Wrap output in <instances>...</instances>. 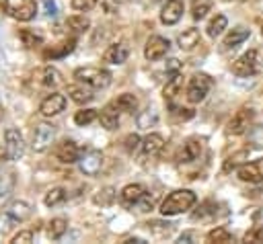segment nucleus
Instances as JSON below:
<instances>
[{
  "instance_id": "1",
  "label": "nucleus",
  "mask_w": 263,
  "mask_h": 244,
  "mask_svg": "<svg viewBox=\"0 0 263 244\" xmlns=\"http://www.w3.org/2000/svg\"><path fill=\"white\" fill-rule=\"evenodd\" d=\"M197 197L193 191L189 189H179V191H173L162 203H160V213L166 217V215H179L187 209H191L195 205Z\"/></svg>"
},
{
  "instance_id": "2",
  "label": "nucleus",
  "mask_w": 263,
  "mask_h": 244,
  "mask_svg": "<svg viewBox=\"0 0 263 244\" xmlns=\"http://www.w3.org/2000/svg\"><path fill=\"white\" fill-rule=\"evenodd\" d=\"M29 215H31V205L27 201H14V203H10L4 209L2 217H0V232H10L14 226L23 223Z\"/></svg>"
},
{
  "instance_id": "3",
  "label": "nucleus",
  "mask_w": 263,
  "mask_h": 244,
  "mask_svg": "<svg viewBox=\"0 0 263 244\" xmlns=\"http://www.w3.org/2000/svg\"><path fill=\"white\" fill-rule=\"evenodd\" d=\"M74 78L78 82H84L88 84L90 88H107L109 82H111V74L103 68H97V66H84V68H78L74 72Z\"/></svg>"
},
{
  "instance_id": "4",
  "label": "nucleus",
  "mask_w": 263,
  "mask_h": 244,
  "mask_svg": "<svg viewBox=\"0 0 263 244\" xmlns=\"http://www.w3.org/2000/svg\"><path fill=\"white\" fill-rule=\"evenodd\" d=\"M2 8L8 16L23 21V23L35 18V14H37V2L35 0H4Z\"/></svg>"
},
{
  "instance_id": "5",
  "label": "nucleus",
  "mask_w": 263,
  "mask_h": 244,
  "mask_svg": "<svg viewBox=\"0 0 263 244\" xmlns=\"http://www.w3.org/2000/svg\"><path fill=\"white\" fill-rule=\"evenodd\" d=\"M25 154V139H23V133L14 127H8L4 131V156L6 160L14 162L18 158H23Z\"/></svg>"
},
{
  "instance_id": "6",
  "label": "nucleus",
  "mask_w": 263,
  "mask_h": 244,
  "mask_svg": "<svg viewBox=\"0 0 263 244\" xmlns=\"http://www.w3.org/2000/svg\"><path fill=\"white\" fill-rule=\"evenodd\" d=\"M259 68H261V64H259V53H257L255 49L245 51V53L232 64V72H234L236 76H240V78H247V76L257 74Z\"/></svg>"
},
{
  "instance_id": "7",
  "label": "nucleus",
  "mask_w": 263,
  "mask_h": 244,
  "mask_svg": "<svg viewBox=\"0 0 263 244\" xmlns=\"http://www.w3.org/2000/svg\"><path fill=\"white\" fill-rule=\"evenodd\" d=\"M212 84L214 82H212V78L208 74H195L189 80V86H187V98H189V103H201L208 96Z\"/></svg>"
},
{
  "instance_id": "8",
  "label": "nucleus",
  "mask_w": 263,
  "mask_h": 244,
  "mask_svg": "<svg viewBox=\"0 0 263 244\" xmlns=\"http://www.w3.org/2000/svg\"><path fill=\"white\" fill-rule=\"evenodd\" d=\"M253 117H255V111H253L251 107H242V109L236 111L234 117L228 121L226 133H228V135H240V133H245V131L251 127Z\"/></svg>"
},
{
  "instance_id": "9",
  "label": "nucleus",
  "mask_w": 263,
  "mask_h": 244,
  "mask_svg": "<svg viewBox=\"0 0 263 244\" xmlns=\"http://www.w3.org/2000/svg\"><path fill=\"white\" fill-rule=\"evenodd\" d=\"M168 47H171L168 39H164V37H160V35H152V37L146 41V45H144V57H146L148 62H156V59H160V57L166 55Z\"/></svg>"
},
{
  "instance_id": "10",
  "label": "nucleus",
  "mask_w": 263,
  "mask_h": 244,
  "mask_svg": "<svg viewBox=\"0 0 263 244\" xmlns=\"http://www.w3.org/2000/svg\"><path fill=\"white\" fill-rule=\"evenodd\" d=\"M53 125L49 123H39L35 127V133H33V150L35 152H45L51 141H53Z\"/></svg>"
},
{
  "instance_id": "11",
  "label": "nucleus",
  "mask_w": 263,
  "mask_h": 244,
  "mask_svg": "<svg viewBox=\"0 0 263 244\" xmlns=\"http://www.w3.org/2000/svg\"><path fill=\"white\" fill-rule=\"evenodd\" d=\"M66 109V96L60 94V92H53L49 96H45L39 105V113L43 117H53V115H60L62 111Z\"/></svg>"
},
{
  "instance_id": "12",
  "label": "nucleus",
  "mask_w": 263,
  "mask_h": 244,
  "mask_svg": "<svg viewBox=\"0 0 263 244\" xmlns=\"http://www.w3.org/2000/svg\"><path fill=\"white\" fill-rule=\"evenodd\" d=\"M238 178L245 182H261L263 180V158L242 164L238 168Z\"/></svg>"
},
{
  "instance_id": "13",
  "label": "nucleus",
  "mask_w": 263,
  "mask_h": 244,
  "mask_svg": "<svg viewBox=\"0 0 263 244\" xmlns=\"http://www.w3.org/2000/svg\"><path fill=\"white\" fill-rule=\"evenodd\" d=\"M55 158H58L60 162H64V164H74V162L80 160V148H78L74 141L64 139V141H60L58 148H55Z\"/></svg>"
},
{
  "instance_id": "14",
  "label": "nucleus",
  "mask_w": 263,
  "mask_h": 244,
  "mask_svg": "<svg viewBox=\"0 0 263 244\" xmlns=\"http://www.w3.org/2000/svg\"><path fill=\"white\" fill-rule=\"evenodd\" d=\"M78 164H80V170L84 172V174H97L99 170H101V166H103V154L99 152V150H88L84 156H80V160H78Z\"/></svg>"
},
{
  "instance_id": "15",
  "label": "nucleus",
  "mask_w": 263,
  "mask_h": 244,
  "mask_svg": "<svg viewBox=\"0 0 263 244\" xmlns=\"http://www.w3.org/2000/svg\"><path fill=\"white\" fill-rule=\"evenodd\" d=\"M183 16V2L181 0H166V4L160 10V21L164 25H175Z\"/></svg>"
},
{
  "instance_id": "16",
  "label": "nucleus",
  "mask_w": 263,
  "mask_h": 244,
  "mask_svg": "<svg viewBox=\"0 0 263 244\" xmlns=\"http://www.w3.org/2000/svg\"><path fill=\"white\" fill-rule=\"evenodd\" d=\"M127 55H129V47L125 45V43H113V45H109L107 49H105V53H103V59L107 62V64H123L125 59H127Z\"/></svg>"
},
{
  "instance_id": "17",
  "label": "nucleus",
  "mask_w": 263,
  "mask_h": 244,
  "mask_svg": "<svg viewBox=\"0 0 263 244\" xmlns=\"http://www.w3.org/2000/svg\"><path fill=\"white\" fill-rule=\"evenodd\" d=\"M162 150H164V137H162L160 133H150V135H146V137L142 139V152H144V156L154 158V156H158Z\"/></svg>"
},
{
  "instance_id": "18",
  "label": "nucleus",
  "mask_w": 263,
  "mask_h": 244,
  "mask_svg": "<svg viewBox=\"0 0 263 244\" xmlns=\"http://www.w3.org/2000/svg\"><path fill=\"white\" fill-rule=\"evenodd\" d=\"M68 94H70V98L74 100V103H78V105H84V103H90L92 100V90H90V86L88 84H84V82H78V84H70L68 86Z\"/></svg>"
},
{
  "instance_id": "19",
  "label": "nucleus",
  "mask_w": 263,
  "mask_h": 244,
  "mask_svg": "<svg viewBox=\"0 0 263 244\" xmlns=\"http://www.w3.org/2000/svg\"><path fill=\"white\" fill-rule=\"evenodd\" d=\"M201 150H203L201 139H195V137L187 139L183 150H181V162H195L201 156Z\"/></svg>"
},
{
  "instance_id": "20",
  "label": "nucleus",
  "mask_w": 263,
  "mask_h": 244,
  "mask_svg": "<svg viewBox=\"0 0 263 244\" xmlns=\"http://www.w3.org/2000/svg\"><path fill=\"white\" fill-rule=\"evenodd\" d=\"M146 195V189L142 187V185H138V182H134V185H125L123 189H121V201L125 203V205H134V203H140V199Z\"/></svg>"
},
{
  "instance_id": "21",
  "label": "nucleus",
  "mask_w": 263,
  "mask_h": 244,
  "mask_svg": "<svg viewBox=\"0 0 263 244\" xmlns=\"http://www.w3.org/2000/svg\"><path fill=\"white\" fill-rule=\"evenodd\" d=\"M99 121H101V125H103L105 129H117V125H119V109L115 107V103H113V105H107V107L101 111Z\"/></svg>"
},
{
  "instance_id": "22",
  "label": "nucleus",
  "mask_w": 263,
  "mask_h": 244,
  "mask_svg": "<svg viewBox=\"0 0 263 244\" xmlns=\"http://www.w3.org/2000/svg\"><path fill=\"white\" fill-rule=\"evenodd\" d=\"M245 39H249V29H245V27H234V29L224 37L222 47H224V49H234V47L240 45Z\"/></svg>"
},
{
  "instance_id": "23",
  "label": "nucleus",
  "mask_w": 263,
  "mask_h": 244,
  "mask_svg": "<svg viewBox=\"0 0 263 244\" xmlns=\"http://www.w3.org/2000/svg\"><path fill=\"white\" fill-rule=\"evenodd\" d=\"M177 41H179V47H181V49L191 51V49L199 43V31H197V29H193V27H191V29H185V31L179 35V39H177Z\"/></svg>"
},
{
  "instance_id": "24",
  "label": "nucleus",
  "mask_w": 263,
  "mask_h": 244,
  "mask_svg": "<svg viewBox=\"0 0 263 244\" xmlns=\"http://www.w3.org/2000/svg\"><path fill=\"white\" fill-rule=\"evenodd\" d=\"M37 80L43 86H58L60 84V72L53 66H45V68H41L37 72Z\"/></svg>"
},
{
  "instance_id": "25",
  "label": "nucleus",
  "mask_w": 263,
  "mask_h": 244,
  "mask_svg": "<svg viewBox=\"0 0 263 244\" xmlns=\"http://www.w3.org/2000/svg\"><path fill=\"white\" fill-rule=\"evenodd\" d=\"M12 189H14V172L8 170V172L0 174V205L10 197Z\"/></svg>"
},
{
  "instance_id": "26",
  "label": "nucleus",
  "mask_w": 263,
  "mask_h": 244,
  "mask_svg": "<svg viewBox=\"0 0 263 244\" xmlns=\"http://www.w3.org/2000/svg\"><path fill=\"white\" fill-rule=\"evenodd\" d=\"M68 230V221L62 219V217H53L49 223H47V236L51 240H60Z\"/></svg>"
},
{
  "instance_id": "27",
  "label": "nucleus",
  "mask_w": 263,
  "mask_h": 244,
  "mask_svg": "<svg viewBox=\"0 0 263 244\" xmlns=\"http://www.w3.org/2000/svg\"><path fill=\"white\" fill-rule=\"evenodd\" d=\"M21 41L27 45V47H35V45H41L43 43V33L41 31H35V29H23L18 33Z\"/></svg>"
},
{
  "instance_id": "28",
  "label": "nucleus",
  "mask_w": 263,
  "mask_h": 244,
  "mask_svg": "<svg viewBox=\"0 0 263 244\" xmlns=\"http://www.w3.org/2000/svg\"><path fill=\"white\" fill-rule=\"evenodd\" d=\"M181 88H183V78H181V74L171 76V78L166 80V86H164V98H166V100H173V98L181 92Z\"/></svg>"
},
{
  "instance_id": "29",
  "label": "nucleus",
  "mask_w": 263,
  "mask_h": 244,
  "mask_svg": "<svg viewBox=\"0 0 263 244\" xmlns=\"http://www.w3.org/2000/svg\"><path fill=\"white\" fill-rule=\"evenodd\" d=\"M64 201H66V191H64L62 187L49 189V191L45 193V197H43V203H45L47 207H55V205H60V203H64Z\"/></svg>"
},
{
  "instance_id": "30",
  "label": "nucleus",
  "mask_w": 263,
  "mask_h": 244,
  "mask_svg": "<svg viewBox=\"0 0 263 244\" xmlns=\"http://www.w3.org/2000/svg\"><path fill=\"white\" fill-rule=\"evenodd\" d=\"M226 25H228V21H226V16L224 14H216L210 23H208V27H205V31H208V35L210 37H218L224 29H226Z\"/></svg>"
},
{
  "instance_id": "31",
  "label": "nucleus",
  "mask_w": 263,
  "mask_h": 244,
  "mask_svg": "<svg viewBox=\"0 0 263 244\" xmlns=\"http://www.w3.org/2000/svg\"><path fill=\"white\" fill-rule=\"evenodd\" d=\"M136 105H138V98H136L134 94H129V92H125V94H121V96L115 98V107H117L119 111L134 113V111H136Z\"/></svg>"
},
{
  "instance_id": "32",
  "label": "nucleus",
  "mask_w": 263,
  "mask_h": 244,
  "mask_svg": "<svg viewBox=\"0 0 263 244\" xmlns=\"http://www.w3.org/2000/svg\"><path fill=\"white\" fill-rule=\"evenodd\" d=\"M216 209H218V205L214 201H205L197 207V211H193V219H208V217L216 215Z\"/></svg>"
},
{
  "instance_id": "33",
  "label": "nucleus",
  "mask_w": 263,
  "mask_h": 244,
  "mask_svg": "<svg viewBox=\"0 0 263 244\" xmlns=\"http://www.w3.org/2000/svg\"><path fill=\"white\" fill-rule=\"evenodd\" d=\"M95 119H97V111L95 109H82V111H76V115H74V123L80 125V127L92 123Z\"/></svg>"
},
{
  "instance_id": "34",
  "label": "nucleus",
  "mask_w": 263,
  "mask_h": 244,
  "mask_svg": "<svg viewBox=\"0 0 263 244\" xmlns=\"http://www.w3.org/2000/svg\"><path fill=\"white\" fill-rule=\"evenodd\" d=\"M158 121V113H156V109H146L140 117H138V127H142V129H148L150 125H154Z\"/></svg>"
},
{
  "instance_id": "35",
  "label": "nucleus",
  "mask_w": 263,
  "mask_h": 244,
  "mask_svg": "<svg viewBox=\"0 0 263 244\" xmlns=\"http://www.w3.org/2000/svg\"><path fill=\"white\" fill-rule=\"evenodd\" d=\"M208 240H210V242L226 244V242H232V234H230L226 228H214L212 232H208Z\"/></svg>"
},
{
  "instance_id": "36",
  "label": "nucleus",
  "mask_w": 263,
  "mask_h": 244,
  "mask_svg": "<svg viewBox=\"0 0 263 244\" xmlns=\"http://www.w3.org/2000/svg\"><path fill=\"white\" fill-rule=\"evenodd\" d=\"M68 27L74 31V33H84L88 27H90V21L86 18V16H70L68 18Z\"/></svg>"
},
{
  "instance_id": "37",
  "label": "nucleus",
  "mask_w": 263,
  "mask_h": 244,
  "mask_svg": "<svg viewBox=\"0 0 263 244\" xmlns=\"http://www.w3.org/2000/svg\"><path fill=\"white\" fill-rule=\"evenodd\" d=\"M74 47H76V39H70V41H64L58 49H51V51H47V57H64V55H68L70 51H74Z\"/></svg>"
},
{
  "instance_id": "38",
  "label": "nucleus",
  "mask_w": 263,
  "mask_h": 244,
  "mask_svg": "<svg viewBox=\"0 0 263 244\" xmlns=\"http://www.w3.org/2000/svg\"><path fill=\"white\" fill-rule=\"evenodd\" d=\"M113 199H115V191L111 187H107V189L99 191V195H95L97 205H109V203H113Z\"/></svg>"
},
{
  "instance_id": "39",
  "label": "nucleus",
  "mask_w": 263,
  "mask_h": 244,
  "mask_svg": "<svg viewBox=\"0 0 263 244\" xmlns=\"http://www.w3.org/2000/svg\"><path fill=\"white\" fill-rule=\"evenodd\" d=\"M249 156V152L247 150H240V152H236V154H232V156H228L226 158V162H224V172H230L242 158H247Z\"/></svg>"
},
{
  "instance_id": "40",
  "label": "nucleus",
  "mask_w": 263,
  "mask_h": 244,
  "mask_svg": "<svg viewBox=\"0 0 263 244\" xmlns=\"http://www.w3.org/2000/svg\"><path fill=\"white\" fill-rule=\"evenodd\" d=\"M249 141L253 144V148H263V125H257L249 131Z\"/></svg>"
},
{
  "instance_id": "41",
  "label": "nucleus",
  "mask_w": 263,
  "mask_h": 244,
  "mask_svg": "<svg viewBox=\"0 0 263 244\" xmlns=\"http://www.w3.org/2000/svg\"><path fill=\"white\" fill-rule=\"evenodd\" d=\"M208 10H210V2H193L191 16H193L195 21H199V18H203V16L208 14Z\"/></svg>"
},
{
  "instance_id": "42",
  "label": "nucleus",
  "mask_w": 263,
  "mask_h": 244,
  "mask_svg": "<svg viewBox=\"0 0 263 244\" xmlns=\"http://www.w3.org/2000/svg\"><path fill=\"white\" fill-rule=\"evenodd\" d=\"M245 242H263V226H257L251 232H247L245 234Z\"/></svg>"
},
{
  "instance_id": "43",
  "label": "nucleus",
  "mask_w": 263,
  "mask_h": 244,
  "mask_svg": "<svg viewBox=\"0 0 263 244\" xmlns=\"http://www.w3.org/2000/svg\"><path fill=\"white\" fill-rule=\"evenodd\" d=\"M29 242H33V232L31 230H23L12 238V244H29Z\"/></svg>"
},
{
  "instance_id": "44",
  "label": "nucleus",
  "mask_w": 263,
  "mask_h": 244,
  "mask_svg": "<svg viewBox=\"0 0 263 244\" xmlns=\"http://www.w3.org/2000/svg\"><path fill=\"white\" fill-rule=\"evenodd\" d=\"M166 74H168V76H177V74H181V62L175 59V57L166 59Z\"/></svg>"
},
{
  "instance_id": "45",
  "label": "nucleus",
  "mask_w": 263,
  "mask_h": 244,
  "mask_svg": "<svg viewBox=\"0 0 263 244\" xmlns=\"http://www.w3.org/2000/svg\"><path fill=\"white\" fill-rule=\"evenodd\" d=\"M99 0H72V8L74 10H90Z\"/></svg>"
},
{
  "instance_id": "46",
  "label": "nucleus",
  "mask_w": 263,
  "mask_h": 244,
  "mask_svg": "<svg viewBox=\"0 0 263 244\" xmlns=\"http://www.w3.org/2000/svg\"><path fill=\"white\" fill-rule=\"evenodd\" d=\"M138 146H142V144H140V137H138L136 133H129V135L125 137V150H127V152H134Z\"/></svg>"
},
{
  "instance_id": "47",
  "label": "nucleus",
  "mask_w": 263,
  "mask_h": 244,
  "mask_svg": "<svg viewBox=\"0 0 263 244\" xmlns=\"http://www.w3.org/2000/svg\"><path fill=\"white\" fill-rule=\"evenodd\" d=\"M45 14H47V16H55V14H58V4H55V0H45Z\"/></svg>"
},
{
  "instance_id": "48",
  "label": "nucleus",
  "mask_w": 263,
  "mask_h": 244,
  "mask_svg": "<svg viewBox=\"0 0 263 244\" xmlns=\"http://www.w3.org/2000/svg\"><path fill=\"white\" fill-rule=\"evenodd\" d=\"M261 33H263V21H261Z\"/></svg>"
},
{
  "instance_id": "49",
  "label": "nucleus",
  "mask_w": 263,
  "mask_h": 244,
  "mask_svg": "<svg viewBox=\"0 0 263 244\" xmlns=\"http://www.w3.org/2000/svg\"><path fill=\"white\" fill-rule=\"evenodd\" d=\"M115 2H119V4H121V2H125V0H115Z\"/></svg>"
}]
</instances>
